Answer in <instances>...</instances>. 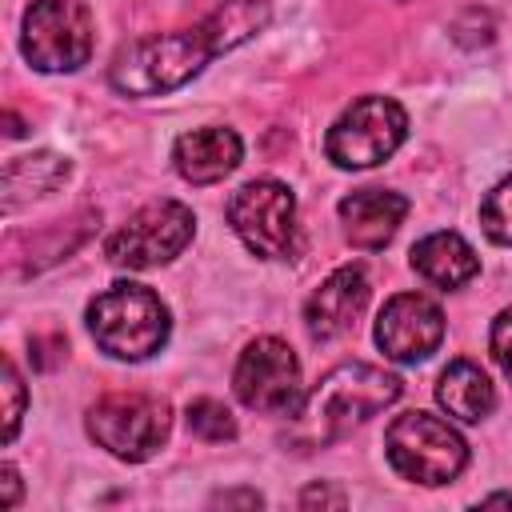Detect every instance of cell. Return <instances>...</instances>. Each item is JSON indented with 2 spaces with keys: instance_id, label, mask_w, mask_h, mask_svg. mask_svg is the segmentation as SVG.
<instances>
[{
  "instance_id": "obj_1",
  "label": "cell",
  "mask_w": 512,
  "mask_h": 512,
  "mask_svg": "<svg viewBox=\"0 0 512 512\" xmlns=\"http://www.w3.org/2000/svg\"><path fill=\"white\" fill-rule=\"evenodd\" d=\"M268 20V0H224L192 28L144 36L120 48L108 68V84L120 96H168L184 88L192 76H200L212 56L232 52L256 32H264Z\"/></svg>"
},
{
  "instance_id": "obj_2",
  "label": "cell",
  "mask_w": 512,
  "mask_h": 512,
  "mask_svg": "<svg viewBox=\"0 0 512 512\" xmlns=\"http://www.w3.org/2000/svg\"><path fill=\"white\" fill-rule=\"evenodd\" d=\"M404 392V380L396 372H384L376 364H336L332 372H324L316 380L312 392H304L300 408L292 412V428L288 440L300 452L312 448H328L336 440H344L352 428H360L368 416L384 412L388 404H396Z\"/></svg>"
},
{
  "instance_id": "obj_3",
  "label": "cell",
  "mask_w": 512,
  "mask_h": 512,
  "mask_svg": "<svg viewBox=\"0 0 512 512\" xmlns=\"http://www.w3.org/2000/svg\"><path fill=\"white\" fill-rule=\"evenodd\" d=\"M88 332L100 344V352L116 360H148L152 352L164 348L168 340V308L164 300L132 280L108 284L100 296L88 304Z\"/></svg>"
},
{
  "instance_id": "obj_4",
  "label": "cell",
  "mask_w": 512,
  "mask_h": 512,
  "mask_svg": "<svg viewBox=\"0 0 512 512\" xmlns=\"http://www.w3.org/2000/svg\"><path fill=\"white\" fill-rule=\"evenodd\" d=\"M388 464L412 484H448L468 464L464 436L432 412H400L384 432Z\"/></svg>"
},
{
  "instance_id": "obj_5",
  "label": "cell",
  "mask_w": 512,
  "mask_h": 512,
  "mask_svg": "<svg viewBox=\"0 0 512 512\" xmlns=\"http://www.w3.org/2000/svg\"><path fill=\"white\" fill-rule=\"evenodd\" d=\"M172 432V408L148 392H108L88 408V436L116 460L140 464L160 452Z\"/></svg>"
},
{
  "instance_id": "obj_6",
  "label": "cell",
  "mask_w": 512,
  "mask_h": 512,
  "mask_svg": "<svg viewBox=\"0 0 512 512\" xmlns=\"http://www.w3.org/2000/svg\"><path fill=\"white\" fill-rule=\"evenodd\" d=\"M92 12L84 0H32L20 24V52L36 72H76L92 56Z\"/></svg>"
},
{
  "instance_id": "obj_7",
  "label": "cell",
  "mask_w": 512,
  "mask_h": 512,
  "mask_svg": "<svg viewBox=\"0 0 512 512\" xmlns=\"http://www.w3.org/2000/svg\"><path fill=\"white\" fill-rule=\"evenodd\" d=\"M196 236V216L188 204L180 200H152L144 208H136L108 240H104V256L116 268L128 272H144V268H160L168 260H176Z\"/></svg>"
},
{
  "instance_id": "obj_8",
  "label": "cell",
  "mask_w": 512,
  "mask_h": 512,
  "mask_svg": "<svg viewBox=\"0 0 512 512\" xmlns=\"http://www.w3.org/2000/svg\"><path fill=\"white\" fill-rule=\"evenodd\" d=\"M408 136V112L392 96H360L336 116L324 152L336 168H372L388 160Z\"/></svg>"
},
{
  "instance_id": "obj_9",
  "label": "cell",
  "mask_w": 512,
  "mask_h": 512,
  "mask_svg": "<svg viewBox=\"0 0 512 512\" xmlns=\"http://www.w3.org/2000/svg\"><path fill=\"white\" fill-rule=\"evenodd\" d=\"M228 224L248 252L264 260H284L296 252V196L288 184L260 176L232 192Z\"/></svg>"
},
{
  "instance_id": "obj_10",
  "label": "cell",
  "mask_w": 512,
  "mask_h": 512,
  "mask_svg": "<svg viewBox=\"0 0 512 512\" xmlns=\"http://www.w3.org/2000/svg\"><path fill=\"white\" fill-rule=\"evenodd\" d=\"M232 388L244 408L264 416H292L304 400L300 360L280 336H256L232 372Z\"/></svg>"
},
{
  "instance_id": "obj_11",
  "label": "cell",
  "mask_w": 512,
  "mask_h": 512,
  "mask_svg": "<svg viewBox=\"0 0 512 512\" xmlns=\"http://www.w3.org/2000/svg\"><path fill=\"white\" fill-rule=\"evenodd\" d=\"M444 340V312L432 296L400 292L376 316V344L396 364L428 360Z\"/></svg>"
},
{
  "instance_id": "obj_12",
  "label": "cell",
  "mask_w": 512,
  "mask_h": 512,
  "mask_svg": "<svg viewBox=\"0 0 512 512\" xmlns=\"http://www.w3.org/2000/svg\"><path fill=\"white\" fill-rule=\"evenodd\" d=\"M364 304H368V272L360 264H340L304 300V328L312 340H332L356 324Z\"/></svg>"
},
{
  "instance_id": "obj_13",
  "label": "cell",
  "mask_w": 512,
  "mask_h": 512,
  "mask_svg": "<svg viewBox=\"0 0 512 512\" xmlns=\"http://www.w3.org/2000/svg\"><path fill=\"white\" fill-rule=\"evenodd\" d=\"M340 224H344V240L360 252H380L400 220L408 216V200L392 188H356L352 196L340 200Z\"/></svg>"
},
{
  "instance_id": "obj_14",
  "label": "cell",
  "mask_w": 512,
  "mask_h": 512,
  "mask_svg": "<svg viewBox=\"0 0 512 512\" xmlns=\"http://www.w3.org/2000/svg\"><path fill=\"white\" fill-rule=\"evenodd\" d=\"M244 156V144L232 128L224 124H208V128H192L184 136H176L172 144V164L188 184H216L224 180Z\"/></svg>"
},
{
  "instance_id": "obj_15",
  "label": "cell",
  "mask_w": 512,
  "mask_h": 512,
  "mask_svg": "<svg viewBox=\"0 0 512 512\" xmlns=\"http://www.w3.org/2000/svg\"><path fill=\"white\" fill-rule=\"evenodd\" d=\"M412 268L428 284L452 292V288H464L480 272V260L460 232H432L412 248Z\"/></svg>"
},
{
  "instance_id": "obj_16",
  "label": "cell",
  "mask_w": 512,
  "mask_h": 512,
  "mask_svg": "<svg viewBox=\"0 0 512 512\" xmlns=\"http://www.w3.org/2000/svg\"><path fill=\"white\" fill-rule=\"evenodd\" d=\"M436 400L448 416H456L464 424H476L496 408V388H492V380L480 364L452 360L436 380Z\"/></svg>"
},
{
  "instance_id": "obj_17",
  "label": "cell",
  "mask_w": 512,
  "mask_h": 512,
  "mask_svg": "<svg viewBox=\"0 0 512 512\" xmlns=\"http://www.w3.org/2000/svg\"><path fill=\"white\" fill-rule=\"evenodd\" d=\"M4 176H24V180H28V192H32V196H44V192H52V188L68 176V160L56 156V152L16 156V160L4 168Z\"/></svg>"
},
{
  "instance_id": "obj_18",
  "label": "cell",
  "mask_w": 512,
  "mask_h": 512,
  "mask_svg": "<svg viewBox=\"0 0 512 512\" xmlns=\"http://www.w3.org/2000/svg\"><path fill=\"white\" fill-rule=\"evenodd\" d=\"M188 428H192L200 440H208V444L236 440V420H232V412H228L220 400H212V396H200V400L188 404Z\"/></svg>"
},
{
  "instance_id": "obj_19",
  "label": "cell",
  "mask_w": 512,
  "mask_h": 512,
  "mask_svg": "<svg viewBox=\"0 0 512 512\" xmlns=\"http://www.w3.org/2000/svg\"><path fill=\"white\" fill-rule=\"evenodd\" d=\"M480 224H484V236L492 244L512 248V176L492 184V192L480 204Z\"/></svg>"
},
{
  "instance_id": "obj_20",
  "label": "cell",
  "mask_w": 512,
  "mask_h": 512,
  "mask_svg": "<svg viewBox=\"0 0 512 512\" xmlns=\"http://www.w3.org/2000/svg\"><path fill=\"white\" fill-rule=\"evenodd\" d=\"M20 416H24V380H20L16 364L4 356V440L8 444L20 432Z\"/></svg>"
},
{
  "instance_id": "obj_21",
  "label": "cell",
  "mask_w": 512,
  "mask_h": 512,
  "mask_svg": "<svg viewBox=\"0 0 512 512\" xmlns=\"http://www.w3.org/2000/svg\"><path fill=\"white\" fill-rule=\"evenodd\" d=\"M488 344H492V360H496V364H500V372L512 380V308H504V312L492 320Z\"/></svg>"
},
{
  "instance_id": "obj_22",
  "label": "cell",
  "mask_w": 512,
  "mask_h": 512,
  "mask_svg": "<svg viewBox=\"0 0 512 512\" xmlns=\"http://www.w3.org/2000/svg\"><path fill=\"white\" fill-rule=\"evenodd\" d=\"M344 504H348V496L332 484H308L300 492V508H344Z\"/></svg>"
},
{
  "instance_id": "obj_23",
  "label": "cell",
  "mask_w": 512,
  "mask_h": 512,
  "mask_svg": "<svg viewBox=\"0 0 512 512\" xmlns=\"http://www.w3.org/2000/svg\"><path fill=\"white\" fill-rule=\"evenodd\" d=\"M16 500H20V472H16V464H0V508H16Z\"/></svg>"
},
{
  "instance_id": "obj_24",
  "label": "cell",
  "mask_w": 512,
  "mask_h": 512,
  "mask_svg": "<svg viewBox=\"0 0 512 512\" xmlns=\"http://www.w3.org/2000/svg\"><path fill=\"white\" fill-rule=\"evenodd\" d=\"M212 504H244V508H260L264 504V496L260 492H220V496H212Z\"/></svg>"
},
{
  "instance_id": "obj_25",
  "label": "cell",
  "mask_w": 512,
  "mask_h": 512,
  "mask_svg": "<svg viewBox=\"0 0 512 512\" xmlns=\"http://www.w3.org/2000/svg\"><path fill=\"white\" fill-rule=\"evenodd\" d=\"M480 504H512V492H492V496H484Z\"/></svg>"
}]
</instances>
